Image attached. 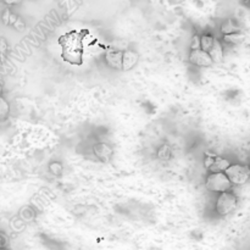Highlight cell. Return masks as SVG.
Masks as SVG:
<instances>
[{"instance_id": "cell-13", "label": "cell", "mask_w": 250, "mask_h": 250, "mask_svg": "<svg viewBox=\"0 0 250 250\" xmlns=\"http://www.w3.org/2000/svg\"><path fill=\"white\" fill-rule=\"evenodd\" d=\"M200 39H202V49L203 50L208 51L209 53L210 49L212 48V45H214L215 43V37L211 36V34H208V33H204L200 36Z\"/></svg>"}, {"instance_id": "cell-3", "label": "cell", "mask_w": 250, "mask_h": 250, "mask_svg": "<svg viewBox=\"0 0 250 250\" xmlns=\"http://www.w3.org/2000/svg\"><path fill=\"white\" fill-rule=\"evenodd\" d=\"M226 175L233 186H243L250 180V166L246 164H231L226 170Z\"/></svg>"}, {"instance_id": "cell-12", "label": "cell", "mask_w": 250, "mask_h": 250, "mask_svg": "<svg viewBox=\"0 0 250 250\" xmlns=\"http://www.w3.org/2000/svg\"><path fill=\"white\" fill-rule=\"evenodd\" d=\"M171 155H172V151H171L170 146H167V144H163L158 149V153H156V156L161 161H168L171 159Z\"/></svg>"}, {"instance_id": "cell-9", "label": "cell", "mask_w": 250, "mask_h": 250, "mask_svg": "<svg viewBox=\"0 0 250 250\" xmlns=\"http://www.w3.org/2000/svg\"><path fill=\"white\" fill-rule=\"evenodd\" d=\"M210 56L214 60V63H220L224 61L225 56V50H224V44L219 39H215V43L212 45V48L209 51Z\"/></svg>"}, {"instance_id": "cell-10", "label": "cell", "mask_w": 250, "mask_h": 250, "mask_svg": "<svg viewBox=\"0 0 250 250\" xmlns=\"http://www.w3.org/2000/svg\"><path fill=\"white\" fill-rule=\"evenodd\" d=\"M220 31H221V33L224 34V36H226V34L237 33V32H241V26H239L234 20L227 19L221 23Z\"/></svg>"}, {"instance_id": "cell-21", "label": "cell", "mask_w": 250, "mask_h": 250, "mask_svg": "<svg viewBox=\"0 0 250 250\" xmlns=\"http://www.w3.org/2000/svg\"><path fill=\"white\" fill-rule=\"evenodd\" d=\"M1 94H2V85L0 84V95H1Z\"/></svg>"}, {"instance_id": "cell-7", "label": "cell", "mask_w": 250, "mask_h": 250, "mask_svg": "<svg viewBox=\"0 0 250 250\" xmlns=\"http://www.w3.org/2000/svg\"><path fill=\"white\" fill-rule=\"evenodd\" d=\"M139 55L134 50L124 51V59H122V70L129 71L138 63Z\"/></svg>"}, {"instance_id": "cell-8", "label": "cell", "mask_w": 250, "mask_h": 250, "mask_svg": "<svg viewBox=\"0 0 250 250\" xmlns=\"http://www.w3.org/2000/svg\"><path fill=\"white\" fill-rule=\"evenodd\" d=\"M231 161L226 158H222V156L215 155L214 163L210 166V168L208 171L209 172H226L227 168L231 166Z\"/></svg>"}, {"instance_id": "cell-5", "label": "cell", "mask_w": 250, "mask_h": 250, "mask_svg": "<svg viewBox=\"0 0 250 250\" xmlns=\"http://www.w3.org/2000/svg\"><path fill=\"white\" fill-rule=\"evenodd\" d=\"M93 153L97 156V159L102 163H109L114 156V149L110 144L104 143V142H99L93 146Z\"/></svg>"}, {"instance_id": "cell-11", "label": "cell", "mask_w": 250, "mask_h": 250, "mask_svg": "<svg viewBox=\"0 0 250 250\" xmlns=\"http://www.w3.org/2000/svg\"><path fill=\"white\" fill-rule=\"evenodd\" d=\"M246 41V36L242 32H237V33L226 34L224 36V43L231 44V45H238Z\"/></svg>"}, {"instance_id": "cell-18", "label": "cell", "mask_w": 250, "mask_h": 250, "mask_svg": "<svg viewBox=\"0 0 250 250\" xmlns=\"http://www.w3.org/2000/svg\"><path fill=\"white\" fill-rule=\"evenodd\" d=\"M7 244V237L4 233L0 232V248H5V246Z\"/></svg>"}, {"instance_id": "cell-19", "label": "cell", "mask_w": 250, "mask_h": 250, "mask_svg": "<svg viewBox=\"0 0 250 250\" xmlns=\"http://www.w3.org/2000/svg\"><path fill=\"white\" fill-rule=\"evenodd\" d=\"M6 5H19L21 4L22 0H2Z\"/></svg>"}, {"instance_id": "cell-16", "label": "cell", "mask_w": 250, "mask_h": 250, "mask_svg": "<svg viewBox=\"0 0 250 250\" xmlns=\"http://www.w3.org/2000/svg\"><path fill=\"white\" fill-rule=\"evenodd\" d=\"M197 49H202V39L199 34H194L190 42V50H197Z\"/></svg>"}, {"instance_id": "cell-17", "label": "cell", "mask_w": 250, "mask_h": 250, "mask_svg": "<svg viewBox=\"0 0 250 250\" xmlns=\"http://www.w3.org/2000/svg\"><path fill=\"white\" fill-rule=\"evenodd\" d=\"M215 155H216V154L209 153V151H208V153H205V158H204V166H205V168H207V170H209L210 166H211V165H212V163H214V158H215Z\"/></svg>"}, {"instance_id": "cell-2", "label": "cell", "mask_w": 250, "mask_h": 250, "mask_svg": "<svg viewBox=\"0 0 250 250\" xmlns=\"http://www.w3.org/2000/svg\"><path fill=\"white\" fill-rule=\"evenodd\" d=\"M238 198L232 190L219 193L216 202H215V211L219 216H227L237 209Z\"/></svg>"}, {"instance_id": "cell-14", "label": "cell", "mask_w": 250, "mask_h": 250, "mask_svg": "<svg viewBox=\"0 0 250 250\" xmlns=\"http://www.w3.org/2000/svg\"><path fill=\"white\" fill-rule=\"evenodd\" d=\"M10 114V105L4 97L0 95V122L7 119Z\"/></svg>"}, {"instance_id": "cell-15", "label": "cell", "mask_w": 250, "mask_h": 250, "mask_svg": "<svg viewBox=\"0 0 250 250\" xmlns=\"http://www.w3.org/2000/svg\"><path fill=\"white\" fill-rule=\"evenodd\" d=\"M49 170H50V172L53 173V175L59 176L62 172V165H61L60 163H58V161H54V163H51L50 165H49Z\"/></svg>"}, {"instance_id": "cell-4", "label": "cell", "mask_w": 250, "mask_h": 250, "mask_svg": "<svg viewBox=\"0 0 250 250\" xmlns=\"http://www.w3.org/2000/svg\"><path fill=\"white\" fill-rule=\"evenodd\" d=\"M188 60L192 65L198 66V67H210V66L214 65V60L211 59L210 54L203 49L190 50Z\"/></svg>"}, {"instance_id": "cell-20", "label": "cell", "mask_w": 250, "mask_h": 250, "mask_svg": "<svg viewBox=\"0 0 250 250\" xmlns=\"http://www.w3.org/2000/svg\"><path fill=\"white\" fill-rule=\"evenodd\" d=\"M243 5L246 7H248V9H250V0H243Z\"/></svg>"}, {"instance_id": "cell-6", "label": "cell", "mask_w": 250, "mask_h": 250, "mask_svg": "<svg viewBox=\"0 0 250 250\" xmlns=\"http://www.w3.org/2000/svg\"><path fill=\"white\" fill-rule=\"evenodd\" d=\"M122 59H124V51L112 50L106 53L105 62L109 67L114 68V70H122Z\"/></svg>"}, {"instance_id": "cell-22", "label": "cell", "mask_w": 250, "mask_h": 250, "mask_svg": "<svg viewBox=\"0 0 250 250\" xmlns=\"http://www.w3.org/2000/svg\"><path fill=\"white\" fill-rule=\"evenodd\" d=\"M0 250H6L5 248H0Z\"/></svg>"}, {"instance_id": "cell-1", "label": "cell", "mask_w": 250, "mask_h": 250, "mask_svg": "<svg viewBox=\"0 0 250 250\" xmlns=\"http://www.w3.org/2000/svg\"><path fill=\"white\" fill-rule=\"evenodd\" d=\"M233 185L226 172H209L205 178V188L211 193H222L231 190Z\"/></svg>"}]
</instances>
